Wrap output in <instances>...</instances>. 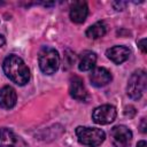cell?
<instances>
[{"label":"cell","instance_id":"obj_17","mask_svg":"<svg viewBox=\"0 0 147 147\" xmlns=\"http://www.w3.org/2000/svg\"><path fill=\"white\" fill-rule=\"evenodd\" d=\"M136 147H147V144H146L145 140H141V141H139V142L137 144Z\"/></svg>","mask_w":147,"mask_h":147},{"label":"cell","instance_id":"obj_14","mask_svg":"<svg viewBox=\"0 0 147 147\" xmlns=\"http://www.w3.org/2000/svg\"><path fill=\"white\" fill-rule=\"evenodd\" d=\"M106 32H107V25H106V23L103 21H99V22L94 23L93 25H91L86 30L85 34L90 39H99V38L103 37L106 34Z\"/></svg>","mask_w":147,"mask_h":147},{"label":"cell","instance_id":"obj_16","mask_svg":"<svg viewBox=\"0 0 147 147\" xmlns=\"http://www.w3.org/2000/svg\"><path fill=\"white\" fill-rule=\"evenodd\" d=\"M145 123H146V118H142V119H141V124H140V127H141L140 130H141L142 133L146 132V124H145Z\"/></svg>","mask_w":147,"mask_h":147},{"label":"cell","instance_id":"obj_12","mask_svg":"<svg viewBox=\"0 0 147 147\" xmlns=\"http://www.w3.org/2000/svg\"><path fill=\"white\" fill-rule=\"evenodd\" d=\"M17 95L16 91L9 86L6 85L0 90V107L3 109H11L16 105Z\"/></svg>","mask_w":147,"mask_h":147},{"label":"cell","instance_id":"obj_18","mask_svg":"<svg viewBox=\"0 0 147 147\" xmlns=\"http://www.w3.org/2000/svg\"><path fill=\"white\" fill-rule=\"evenodd\" d=\"M5 42H6V40H5V37H3L2 34H0V47H2V46L5 45Z\"/></svg>","mask_w":147,"mask_h":147},{"label":"cell","instance_id":"obj_10","mask_svg":"<svg viewBox=\"0 0 147 147\" xmlns=\"http://www.w3.org/2000/svg\"><path fill=\"white\" fill-rule=\"evenodd\" d=\"M130 54L131 51L126 46H113L106 51L107 57L116 64H121L125 62L130 57Z\"/></svg>","mask_w":147,"mask_h":147},{"label":"cell","instance_id":"obj_15","mask_svg":"<svg viewBox=\"0 0 147 147\" xmlns=\"http://www.w3.org/2000/svg\"><path fill=\"white\" fill-rule=\"evenodd\" d=\"M145 42H146V39H145V38L138 41V46H139V48H140V49L142 51V53H146V47H145Z\"/></svg>","mask_w":147,"mask_h":147},{"label":"cell","instance_id":"obj_6","mask_svg":"<svg viewBox=\"0 0 147 147\" xmlns=\"http://www.w3.org/2000/svg\"><path fill=\"white\" fill-rule=\"evenodd\" d=\"M110 138L114 147H129L132 140V132L125 125H116L110 131Z\"/></svg>","mask_w":147,"mask_h":147},{"label":"cell","instance_id":"obj_3","mask_svg":"<svg viewBox=\"0 0 147 147\" xmlns=\"http://www.w3.org/2000/svg\"><path fill=\"white\" fill-rule=\"evenodd\" d=\"M39 68L46 75H53L60 67V55L56 49L52 47H44L38 57Z\"/></svg>","mask_w":147,"mask_h":147},{"label":"cell","instance_id":"obj_7","mask_svg":"<svg viewBox=\"0 0 147 147\" xmlns=\"http://www.w3.org/2000/svg\"><path fill=\"white\" fill-rule=\"evenodd\" d=\"M0 147H28V145L10 129L0 127Z\"/></svg>","mask_w":147,"mask_h":147},{"label":"cell","instance_id":"obj_13","mask_svg":"<svg viewBox=\"0 0 147 147\" xmlns=\"http://www.w3.org/2000/svg\"><path fill=\"white\" fill-rule=\"evenodd\" d=\"M96 63V54L92 51H84L78 61V69L80 71H88L94 68Z\"/></svg>","mask_w":147,"mask_h":147},{"label":"cell","instance_id":"obj_1","mask_svg":"<svg viewBox=\"0 0 147 147\" xmlns=\"http://www.w3.org/2000/svg\"><path fill=\"white\" fill-rule=\"evenodd\" d=\"M2 68L6 76L17 85L23 86L30 80V70L28 65L15 54H10L3 60Z\"/></svg>","mask_w":147,"mask_h":147},{"label":"cell","instance_id":"obj_5","mask_svg":"<svg viewBox=\"0 0 147 147\" xmlns=\"http://www.w3.org/2000/svg\"><path fill=\"white\" fill-rule=\"evenodd\" d=\"M116 116H117L116 108L114 106H111V105L99 106L92 113V119L96 124H101V125H106V124L113 123L115 121Z\"/></svg>","mask_w":147,"mask_h":147},{"label":"cell","instance_id":"obj_9","mask_svg":"<svg viewBox=\"0 0 147 147\" xmlns=\"http://www.w3.org/2000/svg\"><path fill=\"white\" fill-rule=\"evenodd\" d=\"M91 84L95 87H102L106 86L111 80V74L109 70H107L103 67H96L92 70L90 75Z\"/></svg>","mask_w":147,"mask_h":147},{"label":"cell","instance_id":"obj_4","mask_svg":"<svg viewBox=\"0 0 147 147\" xmlns=\"http://www.w3.org/2000/svg\"><path fill=\"white\" fill-rule=\"evenodd\" d=\"M146 84H147V76L144 70H137L134 71L129 80L126 86L127 95L133 100H139L144 92L146 91Z\"/></svg>","mask_w":147,"mask_h":147},{"label":"cell","instance_id":"obj_11","mask_svg":"<svg viewBox=\"0 0 147 147\" xmlns=\"http://www.w3.org/2000/svg\"><path fill=\"white\" fill-rule=\"evenodd\" d=\"M88 14V7L85 1H76L70 8V18L74 23H83Z\"/></svg>","mask_w":147,"mask_h":147},{"label":"cell","instance_id":"obj_2","mask_svg":"<svg viewBox=\"0 0 147 147\" xmlns=\"http://www.w3.org/2000/svg\"><path fill=\"white\" fill-rule=\"evenodd\" d=\"M76 136L80 144L90 147H98L106 139L105 131L98 127L78 126L76 129Z\"/></svg>","mask_w":147,"mask_h":147},{"label":"cell","instance_id":"obj_8","mask_svg":"<svg viewBox=\"0 0 147 147\" xmlns=\"http://www.w3.org/2000/svg\"><path fill=\"white\" fill-rule=\"evenodd\" d=\"M69 93L74 99L79 100V101H85L88 98V93H87V90L84 85V82L78 76H74L70 79Z\"/></svg>","mask_w":147,"mask_h":147}]
</instances>
